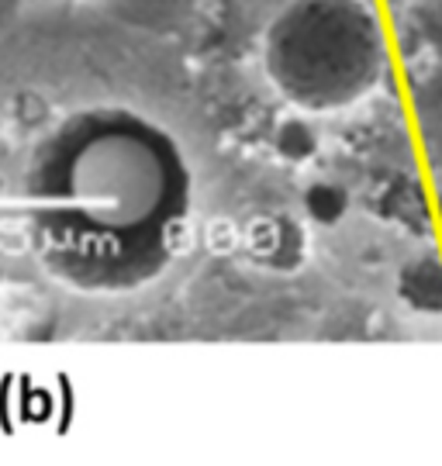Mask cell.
<instances>
[{
	"label": "cell",
	"instance_id": "1",
	"mask_svg": "<svg viewBox=\"0 0 442 466\" xmlns=\"http://www.w3.org/2000/svg\"><path fill=\"white\" fill-rule=\"evenodd\" d=\"M56 204L46 218L73 221V232H128L159 215L166 200V159L146 132L128 125H104L83 135L59 163V180L49 187Z\"/></svg>",
	"mask_w": 442,
	"mask_h": 466
}]
</instances>
